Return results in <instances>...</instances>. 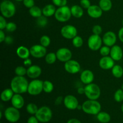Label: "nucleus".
I'll return each mask as SVG.
<instances>
[{
    "label": "nucleus",
    "instance_id": "nucleus-1",
    "mask_svg": "<svg viewBox=\"0 0 123 123\" xmlns=\"http://www.w3.org/2000/svg\"><path fill=\"white\" fill-rule=\"evenodd\" d=\"M29 82L24 76H16L12 79L10 88L14 94H24L28 91Z\"/></svg>",
    "mask_w": 123,
    "mask_h": 123
},
{
    "label": "nucleus",
    "instance_id": "nucleus-2",
    "mask_svg": "<svg viewBox=\"0 0 123 123\" xmlns=\"http://www.w3.org/2000/svg\"><path fill=\"white\" fill-rule=\"evenodd\" d=\"M102 109V106L97 100H88L82 105V110L86 114L97 115Z\"/></svg>",
    "mask_w": 123,
    "mask_h": 123
},
{
    "label": "nucleus",
    "instance_id": "nucleus-3",
    "mask_svg": "<svg viewBox=\"0 0 123 123\" xmlns=\"http://www.w3.org/2000/svg\"><path fill=\"white\" fill-rule=\"evenodd\" d=\"M0 10L2 16L6 18L13 17L16 13V6L10 0L2 1L0 4Z\"/></svg>",
    "mask_w": 123,
    "mask_h": 123
},
{
    "label": "nucleus",
    "instance_id": "nucleus-4",
    "mask_svg": "<svg viewBox=\"0 0 123 123\" xmlns=\"http://www.w3.org/2000/svg\"><path fill=\"white\" fill-rule=\"evenodd\" d=\"M85 95L89 100H97L101 95V90L98 85L94 83L85 86Z\"/></svg>",
    "mask_w": 123,
    "mask_h": 123
},
{
    "label": "nucleus",
    "instance_id": "nucleus-5",
    "mask_svg": "<svg viewBox=\"0 0 123 123\" xmlns=\"http://www.w3.org/2000/svg\"><path fill=\"white\" fill-rule=\"evenodd\" d=\"M71 10L68 6H65L63 7H60L56 9L55 13V19L60 22H66L72 17Z\"/></svg>",
    "mask_w": 123,
    "mask_h": 123
},
{
    "label": "nucleus",
    "instance_id": "nucleus-6",
    "mask_svg": "<svg viewBox=\"0 0 123 123\" xmlns=\"http://www.w3.org/2000/svg\"><path fill=\"white\" fill-rule=\"evenodd\" d=\"M35 116L37 117L39 122L43 123H48L51 120L53 114L51 109L46 106H43L38 108Z\"/></svg>",
    "mask_w": 123,
    "mask_h": 123
},
{
    "label": "nucleus",
    "instance_id": "nucleus-7",
    "mask_svg": "<svg viewBox=\"0 0 123 123\" xmlns=\"http://www.w3.org/2000/svg\"><path fill=\"white\" fill-rule=\"evenodd\" d=\"M43 91V81L40 79H33L29 82L28 91L31 96H38Z\"/></svg>",
    "mask_w": 123,
    "mask_h": 123
},
{
    "label": "nucleus",
    "instance_id": "nucleus-8",
    "mask_svg": "<svg viewBox=\"0 0 123 123\" xmlns=\"http://www.w3.org/2000/svg\"><path fill=\"white\" fill-rule=\"evenodd\" d=\"M4 117L6 120L10 123H15L19 120L20 114L19 109L13 106L6 108L4 111Z\"/></svg>",
    "mask_w": 123,
    "mask_h": 123
},
{
    "label": "nucleus",
    "instance_id": "nucleus-9",
    "mask_svg": "<svg viewBox=\"0 0 123 123\" xmlns=\"http://www.w3.org/2000/svg\"><path fill=\"white\" fill-rule=\"evenodd\" d=\"M103 40L99 35L92 34L88 39V46L89 49L93 51L100 50L102 45Z\"/></svg>",
    "mask_w": 123,
    "mask_h": 123
},
{
    "label": "nucleus",
    "instance_id": "nucleus-10",
    "mask_svg": "<svg viewBox=\"0 0 123 123\" xmlns=\"http://www.w3.org/2000/svg\"><path fill=\"white\" fill-rule=\"evenodd\" d=\"M61 34L66 39L72 40L78 36V30L72 25H66L61 29Z\"/></svg>",
    "mask_w": 123,
    "mask_h": 123
},
{
    "label": "nucleus",
    "instance_id": "nucleus-11",
    "mask_svg": "<svg viewBox=\"0 0 123 123\" xmlns=\"http://www.w3.org/2000/svg\"><path fill=\"white\" fill-rule=\"evenodd\" d=\"M30 54L35 58H42L46 56L47 52L46 48L42 44H35L30 49Z\"/></svg>",
    "mask_w": 123,
    "mask_h": 123
},
{
    "label": "nucleus",
    "instance_id": "nucleus-12",
    "mask_svg": "<svg viewBox=\"0 0 123 123\" xmlns=\"http://www.w3.org/2000/svg\"><path fill=\"white\" fill-rule=\"evenodd\" d=\"M64 69L70 74H76L80 72L81 67L78 61L71 59L70 60L65 62Z\"/></svg>",
    "mask_w": 123,
    "mask_h": 123
},
{
    "label": "nucleus",
    "instance_id": "nucleus-13",
    "mask_svg": "<svg viewBox=\"0 0 123 123\" xmlns=\"http://www.w3.org/2000/svg\"><path fill=\"white\" fill-rule=\"evenodd\" d=\"M57 60L62 62L69 61L72 58V52L69 49L66 48H61L58 49L56 52Z\"/></svg>",
    "mask_w": 123,
    "mask_h": 123
},
{
    "label": "nucleus",
    "instance_id": "nucleus-14",
    "mask_svg": "<svg viewBox=\"0 0 123 123\" xmlns=\"http://www.w3.org/2000/svg\"><path fill=\"white\" fill-rule=\"evenodd\" d=\"M64 105L67 109L69 110H75L78 109L79 105L78 100L73 95H67L64 98Z\"/></svg>",
    "mask_w": 123,
    "mask_h": 123
},
{
    "label": "nucleus",
    "instance_id": "nucleus-15",
    "mask_svg": "<svg viewBox=\"0 0 123 123\" xmlns=\"http://www.w3.org/2000/svg\"><path fill=\"white\" fill-rule=\"evenodd\" d=\"M116 34L114 32L111 31H107L104 34L103 37H102V40L103 43L105 45L108 46L109 47H112L114 46L117 42Z\"/></svg>",
    "mask_w": 123,
    "mask_h": 123
},
{
    "label": "nucleus",
    "instance_id": "nucleus-16",
    "mask_svg": "<svg viewBox=\"0 0 123 123\" xmlns=\"http://www.w3.org/2000/svg\"><path fill=\"white\" fill-rule=\"evenodd\" d=\"M98 65L103 70L112 69L115 66V61L110 56H103L99 60Z\"/></svg>",
    "mask_w": 123,
    "mask_h": 123
},
{
    "label": "nucleus",
    "instance_id": "nucleus-17",
    "mask_svg": "<svg viewBox=\"0 0 123 123\" xmlns=\"http://www.w3.org/2000/svg\"><path fill=\"white\" fill-rule=\"evenodd\" d=\"M42 68L38 65H32L30 67H28L26 75L31 79H37L42 74Z\"/></svg>",
    "mask_w": 123,
    "mask_h": 123
},
{
    "label": "nucleus",
    "instance_id": "nucleus-18",
    "mask_svg": "<svg viewBox=\"0 0 123 123\" xmlns=\"http://www.w3.org/2000/svg\"><path fill=\"white\" fill-rule=\"evenodd\" d=\"M94 79V75L93 72L90 70H85L82 71L80 76V80L85 85H88L92 83Z\"/></svg>",
    "mask_w": 123,
    "mask_h": 123
},
{
    "label": "nucleus",
    "instance_id": "nucleus-19",
    "mask_svg": "<svg viewBox=\"0 0 123 123\" xmlns=\"http://www.w3.org/2000/svg\"><path fill=\"white\" fill-rule=\"evenodd\" d=\"M110 56L115 61H120L123 57V49L120 46L116 45L111 47L110 52Z\"/></svg>",
    "mask_w": 123,
    "mask_h": 123
},
{
    "label": "nucleus",
    "instance_id": "nucleus-20",
    "mask_svg": "<svg viewBox=\"0 0 123 123\" xmlns=\"http://www.w3.org/2000/svg\"><path fill=\"white\" fill-rule=\"evenodd\" d=\"M103 12L100 6L97 5H91L87 9L88 14L93 19H98L100 18L103 14Z\"/></svg>",
    "mask_w": 123,
    "mask_h": 123
},
{
    "label": "nucleus",
    "instance_id": "nucleus-21",
    "mask_svg": "<svg viewBox=\"0 0 123 123\" xmlns=\"http://www.w3.org/2000/svg\"><path fill=\"white\" fill-rule=\"evenodd\" d=\"M11 103H12V106L20 109L24 107L25 100L23 96L20 94H14L11 100Z\"/></svg>",
    "mask_w": 123,
    "mask_h": 123
},
{
    "label": "nucleus",
    "instance_id": "nucleus-22",
    "mask_svg": "<svg viewBox=\"0 0 123 123\" xmlns=\"http://www.w3.org/2000/svg\"><path fill=\"white\" fill-rule=\"evenodd\" d=\"M16 54L22 60L28 58L30 55H31L30 49L24 46L18 47L16 50Z\"/></svg>",
    "mask_w": 123,
    "mask_h": 123
},
{
    "label": "nucleus",
    "instance_id": "nucleus-23",
    "mask_svg": "<svg viewBox=\"0 0 123 123\" xmlns=\"http://www.w3.org/2000/svg\"><path fill=\"white\" fill-rule=\"evenodd\" d=\"M56 9L55 8V6L54 4H48L46 5L42 9V13H43V15L44 16L49 18V17H51L52 16L55 15V12H56Z\"/></svg>",
    "mask_w": 123,
    "mask_h": 123
},
{
    "label": "nucleus",
    "instance_id": "nucleus-24",
    "mask_svg": "<svg viewBox=\"0 0 123 123\" xmlns=\"http://www.w3.org/2000/svg\"><path fill=\"white\" fill-rule=\"evenodd\" d=\"M14 92L12 88H6L2 91L1 94V99L2 102H7L11 101L12 97L14 96Z\"/></svg>",
    "mask_w": 123,
    "mask_h": 123
},
{
    "label": "nucleus",
    "instance_id": "nucleus-25",
    "mask_svg": "<svg viewBox=\"0 0 123 123\" xmlns=\"http://www.w3.org/2000/svg\"><path fill=\"white\" fill-rule=\"evenodd\" d=\"M72 16L76 18H80L84 15V10L80 6L74 5L70 8Z\"/></svg>",
    "mask_w": 123,
    "mask_h": 123
},
{
    "label": "nucleus",
    "instance_id": "nucleus-26",
    "mask_svg": "<svg viewBox=\"0 0 123 123\" xmlns=\"http://www.w3.org/2000/svg\"><path fill=\"white\" fill-rule=\"evenodd\" d=\"M97 119L101 123H108L110 122L111 117L108 113L100 111L97 115Z\"/></svg>",
    "mask_w": 123,
    "mask_h": 123
},
{
    "label": "nucleus",
    "instance_id": "nucleus-27",
    "mask_svg": "<svg viewBox=\"0 0 123 123\" xmlns=\"http://www.w3.org/2000/svg\"><path fill=\"white\" fill-rule=\"evenodd\" d=\"M98 6L103 12H108L112 7V2L111 0H100Z\"/></svg>",
    "mask_w": 123,
    "mask_h": 123
},
{
    "label": "nucleus",
    "instance_id": "nucleus-28",
    "mask_svg": "<svg viewBox=\"0 0 123 123\" xmlns=\"http://www.w3.org/2000/svg\"><path fill=\"white\" fill-rule=\"evenodd\" d=\"M29 13L32 17L35 18H38L43 15L42 10L38 6H34L31 8H29Z\"/></svg>",
    "mask_w": 123,
    "mask_h": 123
},
{
    "label": "nucleus",
    "instance_id": "nucleus-29",
    "mask_svg": "<svg viewBox=\"0 0 123 123\" xmlns=\"http://www.w3.org/2000/svg\"><path fill=\"white\" fill-rule=\"evenodd\" d=\"M112 74L116 78H121L123 76V68L120 65L115 64L112 68Z\"/></svg>",
    "mask_w": 123,
    "mask_h": 123
},
{
    "label": "nucleus",
    "instance_id": "nucleus-30",
    "mask_svg": "<svg viewBox=\"0 0 123 123\" xmlns=\"http://www.w3.org/2000/svg\"><path fill=\"white\" fill-rule=\"evenodd\" d=\"M54 86L53 83L50 80H46L43 81V91L46 93H50L53 91Z\"/></svg>",
    "mask_w": 123,
    "mask_h": 123
},
{
    "label": "nucleus",
    "instance_id": "nucleus-31",
    "mask_svg": "<svg viewBox=\"0 0 123 123\" xmlns=\"http://www.w3.org/2000/svg\"><path fill=\"white\" fill-rule=\"evenodd\" d=\"M57 60L56 53H48L45 56V61L48 64H52L55 63Z\"/></svg>",
    "mask_w": 123,
    "mask_h": 123
},
{
    "label": "nucleus",
    "instance_id": "nucleus-32",
    "mask_svg": "<svg viewBox=\"0 0 123 123\" xmlns=\"http://www.w3.org/2000/svg\"><path fill=\"white\" fill-rule=\"evenodd\" d=\"M38 108L35 103H30L26 105V110L28 114L32 115H35L38 111Z\"/></svg>",
    "mask_w": 123,
    "mask_h": 123
},
{
    "label": "nucleus",
    "instance_id": "nucleus-33",
    "mask_svg": "<svg viewBox=\"0 0 123 123\" xmlns=\"http://www.w3.org/2000/svg\"><path fill=\"white\" fill-rule=\"evenodd\" d=\"M72 44L73 46L76 48H79L82 46L84 44V40L83 38L80 36H76L74 38L72 39Z\"/></svg>",
    "mask_w": 123,
    "mask_h": 123
},
{
    "label": "nucleus",
    "instance_id": "nucleus-34",
    "mask_svg": "<svg viewBox=\"0 0 123 123\" xmlns=\"http://www.w3.org/2000/svg\"><path fill=\"white\" fill-rule=\"evenodd\" d=\"M37 25L40 28H44L47 25L48 23V18L42 15V16L37 18Z\"/></svg>",
    "mask_w": 123,
    "mask_h": 123
},
{
    "label": "nucleus",
    "instance_id": "nucleus-35",
    "mask_svg": "<svg viewBox=\"0 0 123 123\" xmlns=\"http://www.w3.org/2000/svg\"><path fill=\"white\" fill-rule=\"evenodd\" d=\"M50 42H51V40H50V37L48 36H46V35H44V36H42L40 39V44H42V46H43L45 48H47V47L50 45Z\"/></svg>",
    "mask_w": 123,
    "mask_h": 123
},
{
    "label": "nucleus",
    "instance_id": "nucleus-36",
    "mask_svg": "<svg viewBox=\"0 0 123 123\" xmlns=\"http://www.w3.org/2000/svg\"><path fill=\"white\" fill-rule=\"evenodd\" d=\"M27 69L25 68L24 66H18L14 70V73L16 74V76H24L25 74H26Z\"/></svg>",
    "mask_w": 123,
    "mask_h": 123
},
{
    "label": "nucleus",
    "instance_id": "nucleus-37",
    "mask_svg": "<svg viewBox=\"0 0 123 123\" xmlns=\"http://www.w3.org/2000/svg\"><path fill=\"white\" fill-rule=\"evenodd\" d=\"M114 100L118 103H120L123 101V90L122 89H118L115 91L114 94Z\"/></svg>",
    "mask_w": 123,
    "mask_h": 123
},
{
    "label": "nucleus",
    "instance_id": "nucleus-38",
    "mask_svg": "<svg viewBox=\"0 0 123 123\" xmlns=\"http://www.w3.org/2000/svg\"><path fill=\"white\" fill-rule=\"evenodd\" d=\"M100 54L102 56H108L110 55L111 52V48L110 47L108 46H102L100 49Z\"/></svg>",
    "mask_w": 123,
    "mask_h": 123
},
{
    "label": "nucleus",
    "instance_id": "nucleus-39",
    "mask_svg": "<svg viewBox=\"0 0 123 123\" xmlns=\"http://www.w3.org/2000/svg\"><path fill=\"white\" fill-rule=\"evenodd\" d=\"M16 29H17V25L14 22H10L7 23L6 30H7L8 32H14V31H15L16 30Z\"/></svg>",
    "mask_w": 123,
    "mask_h": 123
},
{
    "label": "nucleus",
    "instance_id": "nucleus-40",
    "mask_svg": "<svg viewBox=\"0 0 123 123\" xmlns=\"http://www.w3.org/2000/svg\"><path fill=\"white\" fill-rule=\"evenodd\" d=\"M52 2L55 6L60 7L67 6V0H52Z\"/></svg>",
    "mask_w": 123,
    "mask_h": 123
},
{
    "label": "nucleus",
    "instance_id": "nucleus-41",
    "mask_svg": "<svg viewBox=\"0 0 123 123\" xmlns=\"http://www.w3.org/2000/svg\"><path fill=\"white\" fill-rule=\"evenodd\" d=\"M92 33L96 35H100L102 32V28L100 25H96L92 27Z\"/></svg>",
    "mask_w": 123,
    "mask_h": 123
},
{
    "label": "nucleus",
    "instance_id": "nucleus-42",
    "mask_svg": "<svg viewBox=\"0 0 123 123\" xmlns=\"http://www.w3.org/2000/svg\"><path fill=\"white\" fill-rule=\"evenodd\" d=\"M80 6L85 9H88L91 6L90 0H80Z\"/></svg>",
    "mask_w": 123,
    "mask_h": 123
},
{
    "label": "nucleus",
    "instance_id": "nucleus-43",
    "mask_svg": "<svg viewBox=\"0 0 123 123\" xmlns=\"http://www.w3.org/2000/svg\"><path fill=\"white\" fill-rule=\"evenodd\" d=\"M7 22L6 20V18L2 16V15L0 16V30H4L6 28Z\"/></svg>",
    "mask_w": 123,
    "mask_h": 123
},
{
    "label": "nucleus",
    "instance_id": "nucleus-44",
    "mask_svg": "<svg viewBox=\"0 0 123 123\" xmlns=\"http://www.w3.org/2000/svg\"><path fill=\"white\" fill-rule=\"evenodd\" d=\"M23 4L26 8H30L35 6L34 0H24L22 1Z\"/></svg>",
    "mask_w": 123,
    "mask_h": 123
},
{
    "label": "nucleus",
    "instance_id": "nucleus-45",
    "mask_svg": "<svg viewBox=\"0 0 123 123\" xmlns=\"http://www.w3.org/2000/svg\"><path fill=\"white\" fill-rule=\"evenodd\" d=\"M27 123H39V121L36 116H31L28 119Z\"/></svg>",
    "mask_w": 123,
    "mask_h": 123
},
{
    "label": "nucleus",
    "instance_id": "nucleus-46",
    "mask_svg": "<svg viewBox=\"0 0 123 123\" xmlns=\"http://www.w3.org/2000/svg\"><path fill=\"white\" fill-rule=\"evenodd\" d=\"M64 102V98L62 96H58L55 100V105H60Z\"/></svg>",
    "mask_w": 123,
    "mask_h": 123
},
{
    "label": "nucleus",
    "instance_id": "nucleus-47",
    "mask_svg": "<svg viewBox=\"0 0 123 123\" xmlns=\"http://www.w3.org/2000/svg\"><path fill=\"white\" fill-rule=\"evenodd\" d=\"M24 65L25 66V67H30L31 66H32V61H31V59L26 58L25 60H24Z\"/></svg>",
    "mask_w": 123,
    "mask_h": 123
},
{
    "label": "nucleus",
    "instance_id": "nucleus-48",
    "mask_svg": "<svg viewBox=\"0 0 123 123\" xmlns=\"http://www.w3.org/2000/svg\"><path fill=\"white\" fill-rule=\"evenodd\" d=\"M6 38V34H5L4 31L0 30V43H2V42H4Z\"/></svg>",
    "mask_w": 123,
    "mask_h": 123
},
{
    "label": "nucleus",
    "instance_id": "nucleus-49",
    "mask_svg": "<svg viewBox=\"0 0 123 123\" xmlns=\"http://www.w3.org/2000/svg\"><path fill=\"white\" fill-rule=\"evenodd\" d=\"M118 36V38L119 39H120V40L121 41L122 43H123V27L120 28V30H119Z\"/></svg>",
    "mask_w": 123,
    "mask_h": 123
},
{
    "label": "nucleus",
    "instance_id": "nucleus-50",
    "mask_svg": "<svg viewBox=\"0 0 123 123\" xmlns=\"http://www.w3.org/2000/svg\"><path fill=\"white\" fill-rule=\"evenodd\" d=\"M4 42H6L7 44H12L13 42V39L12 37H9V36H8V37H6Z\"/></svg>",
    "mask_w": 123,
    "mask_h": 123
},
{
    "label": "nucleus",
    "instance_id": "nucleus-51",
    "mask_svg": "<svg viewBox=\"0 0 123 123\" xmlns=\"http://www.w3.org/2000/svg\"><path fill=\"white\" fill-rule=\"evenodd\" d=\"M77 92L79 94H85V87H79L77 90Z\"/></svg>",
    "mask_w": 123,
    "mask_h": 123
},
{
    "label": "nucleus",
    "instance_id": "nucleus-52",
    "mask_svg": "<svg viewBox=\"0 0 123 123\" xmlns=\"http://www.w3.org/2000/svg\"><path fill=\"white\" fill-rule=\"evenodd\" d=\"M67 123H82L80 120H78L76 118H72L70 119Z\"/></svg>",
    "mask_w": 123,
    "mask_h": 123
},
{
    "label": "nucleus",
    "instance_id": "nucleus-53",
    "mask_svg": "<svg viewBox=\"0 0 123 123\" xmlns=\"http://www.w3.org/2000/svg\"><path fill=\"white\" fill-rule=\"evenodd\" d=\"M121 111H122V112H123V104L122 105H121Z\"/></svg>",
    "mask_w": 123,
    "mask_h": 123
},
{
    "label": "nucleus",
    "instance_id": "nucleus-54",
    "mask_svg": "<svg viewBox=\"0 0 123 123\" xmlns=\"http://www.w3.org/2000/svg\"><path fill=\"white\" fill-rule=\"evenodd\" d=\"M16 1H18V2H21V1H23L24 0H15Z\"/></svg>",
    "mask_w": 123,
    "mask_h": 123
},
{
    "label": "nucleus",
    "instance_id": "nucleus-55",
    "mask_svg": "<svg viewBox=\"0 0 123 123\" xmlns=\"http://www.w3.org/2000/svg\"><path fill=\"white\" fill-rule=\"evenodd\" d=\"M121 89H122V90H123V85H122V86H121Z\"/></svg>",
    "mask_w": 123,
    "mask_h": 123
},
{
    "label": "nucleus",
    "instance_id": "nucleus-56",
    "mask_svg": "<svg viewBox=\"0 0 123 123\" xmlns=\"http://www.w3.org/2000/svg\"><path fill=\"white\" fill-rule=\"evenodd\" d=\"M122 24H123V20H122Z\"/></svg>",
    "mask_w": 123,
    "mask_h": 123
},
{
    "label": "nucleus",
    "instance_id": "nucleus-57",
    "mask_svg": "<svg viewBox=\"0 0 123 123\" xmlns=\"http://www.w3.org/2000/svg\"><path fill=\"white\" fill-rule=\"evenodd\" d=\"M2 1H6V0H2Z\"/></svg>",
    "mask_w": 123,
    "mask_h": 123
}]
</instances>
